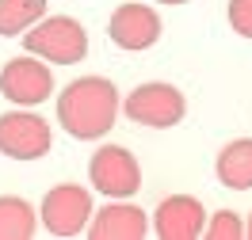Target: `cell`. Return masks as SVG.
Segmentation results:
<instances>
[{
  "label": "cell",
  "mask_w": 252,
  "mask_h": 240,
  "mask_svg": "<svg viewBox=\"0 0 252 240\" xmlns=\"http://www.w3.org/2000/svg\"><path fill=\"white\" fill-rule=\"evenodd\" d=\"M119 118V88L107 77H80L65 84L58 96V122L69 137L77 141H95L103 137Z\"/></svg>",
  "instance_id": "obj_1"
},
{
  "label": "cell",
  "mask_w": 252,
  "mask_h": 240,
  "mask_svg": "<svg viewBox=\"0 0 252 240\" xmlns=\"http://www.w3.org/2000/svg\"><path fill=\"white\" fill-rule=\"evenodd\" d=\"M23 46L46 65H77L88 53V31L73 16H42L23 31Z\"/></svg>",
  "instance_id": "obj_2"
},
{
  "label": "cell",
  "mask_w": 252,
  "mask_h": 240,
  "mask_svg": "<svg viewBox=\"0 0 252 240\" xmlns=\"http://www.w3.org/2000/svg\"><path fill=\"white\" fill-rule=\"evenodd\" d=\"M123 111L130 122L138 126H153V130H168L176 126L184 114H188V99L180 88L164 84V80H149V84H138L130 96H126Z\"/></svg>",
  "instance_id": "obj_3"
},
{
  "label": "cell",
  "mask_w": 252,
  "mask_h": 240,
  "mask_svg": "<svg viewBox=\"0 0 252 240\" xmlns=\"http://www.w3.org/2000/svg\"><path fill=\"white\" fill-rule=\"evenodd\" d=\"M88 179L99 194L107 198H130V194L142 187V168L130 149L123 145H103L92 153V164H88Z\"/></svg>",
  "instance_id": "obj_4"
},
{
  "label": "cell",
  "mask_w": 252,
  "mask_h": 240,
  "mask_svg": "<svg viewBox=\"0 0 252 240\" xmlns=\"http://www.w3.org/2000/svg\"><path fill=\"white\" fill-rule=\"evenodd\" d=\"M54 133L50 122L34 111H8L0 114V153L12 160H38L50 153Z\"/></svg>",
  "instance_id": "obj_5"
},
{
  "label": "cell",
  "mask_w": 252,
  "mask_h": 240,
  "mask_svg": "<svg viewBox=\"0 0 252 240\" xmlns=\"http://www.w3.org/2000/svg\"><path fill=\"white\" fill-rule=\"evenodd\" d=\"M54 92V73L42 57H12L0 69V96L16 107H38Z\"/></svg>",
  "instance_id": "obj_6"
},
{
  "label": "cell",
  "mask_w": 252,
  "mask_h": 240,
  "mask_svg": "<svg viewBox=\"0 0 252 240\" xmlns=\"http://www.w3.org/2000/svg\"><path fill=\"white\" fill-rule=\"evenodd\" d=\"M88 217H92V194L77 183L50 187V194L42 198V213H38L50 237H77L80 229H88Z\"/></svg>",
  "instance_id": "obj_7"
},
{
  "label": "cell",
  "mask_w": 252,
  "mask_h": 240,
  "mask_svg": "<svg viewBox=\"0 0 252 240\" xmlns=\"http://www.w3.org/2000/svg\"><path fill=\"white\" fill-rule=\"evenodd\" d=\"M107 34L119 50H149L160 38V16L149 4H119L107 23Z\"/></svg>",
  "instance_id": "obj_8"
},
{
  "label": "cell",
  "mask_w": 252,
  "mask_h": 240,
  "mask_svg": "<svg viewBox=\"0 0 252 240\" xmlns=\"http://www.w3.org/2000/svg\"><path fill=\"white\" fill-rule=\"evenodd\" d=\"M149 233V213L126 198H115L103 210H92L88 237L92 240H142Z\"/></svg>",
  "instance_id": "obj_9"
},
{
  "label": "cell",
  "mask_w": 252,
  "mask_h": 240,
  "mask_svg": "<svg viewBox=\"0 0 252 240\" xmlns=\"http://www.w3.org/2000/svg\"><path fill=\"white\" fill-rule=\"evenodd\" d=\"M203 225H206L203 202L191 198V194L164 198L157 206V213H153V233L160 240H195V237H203Z\"/></svg>",
  "instance_id": "obj_10"
},
{
  "label": "cell",
  "mask_w": 252,
  "mask_h": 240,
  "mask_svg": "<svg viewBox=\"0 0 252 240\" xmlns=\"http://www.w3.org/2000/svg\"><path fill=\"white\" fill-rule=\"evenodd\" d=\"M218 179L229 191H252V137H237L218 153Z\"/></svg>",
  "instance_id": "obj_11"
},
{
  "label": "cell",
  "mask_w": 252,
  "mask_h": 240,
  "mask_svg": "<svg viewBox=\"0 0 252 240\" xmlns=\"http://www.w3.org/2000/svg\"><path fill=\"white\" fill-rule=\"evenodd\" d=\"M38 229L34 206L16 194H0V240H31Z\"/></svg>",
  "instance_id": "obj_12"
},
{
  "label": "cell",
  "mask_w": 252,
  "mask_h": 240,
  "mask_svg": "<svg viewBox=\"0 0 252 240\" xmlns=\"http://www.w3.org/2000/svg\"><path fill=\"white\" fill-rule=\"evenodd\" d=\"M46 16V0H0V34L16 38Z\"/></svg>",
  "instance_id": "obj_13"
},
{
  "label": "cell",
  "mask_w": 252,
  "mask_h": 240,
  "mask_svg": "<svg viewBox=\"0 0 252 240\" xmlns=\"http://www.w3.org/2000/svg\"><path fill=\"white\" fill-rule=\"evenodd\" d=\"M203 237L206 240H241V237H245V221L237 217L233 210H218L214 217H206Z\"/></svg>",
  "instance_id": "obj_14"
},
{
  "label": "cell",
  "mask_w": 252,
  "mask_h": 240,
  "mask_svg": "<svg viewBox=\"0 0 252 240\" xmlns=\"http://www.w3.org/2000/svg\"><path fill=\"white\" fill-rule=\"evenodd\" d=\"M229 23L241 38H252V0H229Z\"/></svg>",
  "instance_id": "obj_15"
},
{
  "label": "cell",
  "mask_w": 252,
  "mask_h": 240,
  "mask_svg": "<svg viewBox=\"0 0 252 240\" xmlns=\"http://www.w3.org/2000/svg\"><path fill=\"white\" fill-rule=\"evenodd\" d=\"M245 237L252 240V213H249V221H245Z\"/></svg>",
  "instance_id": "obj_16"
},
{
  "label": "cell",
  "mask_w": 252,
  "mask_h": 240,
  "mask_svg": "<svg viewBox=\"0 0 252 240\" xmlns=\"http://www.w3.org/2000/svg\"><path fill=\"white\" fill-rule=\"evenodd\" d=\"M157 4H188V0H157Z\"/></svg>",
  "instance_id": "obj_17"
}]
</instances>
